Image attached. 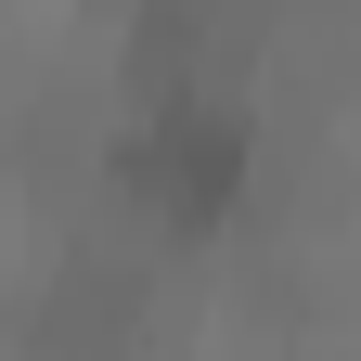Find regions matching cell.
Returning a JSON list of instances; mask_svg holds the SVG:
<instances>
[{
	"label": "cell",
	"mask_w": 361,
	"mask_h": 361,
	"mask_svg": "<svg viewBox=\"0 0 361 361\" xmlns=\"http://www.w3.org/2000/svg\"><path fill=\"white\" fill-rule=\"evenodd\" d=\"M258 104L245 90H142V116H129V142L104 155L116 207L142 245H207L233 233V219L258 207Z\"/></svg>",
	"instance_id": "obj_1"
}]
</instances>
